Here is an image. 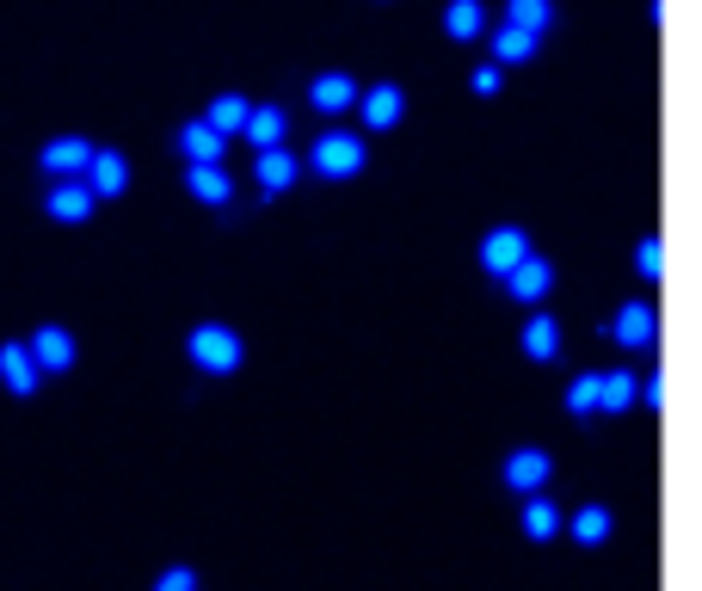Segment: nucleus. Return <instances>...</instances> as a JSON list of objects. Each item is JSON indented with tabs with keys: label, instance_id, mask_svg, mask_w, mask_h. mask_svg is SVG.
<instances>
[{
	"label": "nucleus",
	"instance_id": "4",
	"mask_svg": "<svg viewBox=\"0 0 702 591\" xmlns=\"http://www.w3.org/2000/svg\"><path fill=\"white\" fill-rule=\"evenodd\" d=\"M80 186L93 191V198H124L130 160L118 155V148H93V160H87V172H80Z\"/></svg>",
	"mask_w": 702,
	"mask_h": 591
},
{
	"label": "nucleus",
	"instance_id": "7",
	"mask_svg": "<svg viewBox=\"0 0 702 591\" xmlns=\"http://www.w3.org/2000/svg\"><path fill=\"white\" fill-rule=\"evenodd\" d=\"M25 352H32L37 376H44V370H68V364H75V333H68V327H37L32 339H25Z\"/></svg>",
	"mask_w": 702,
	"mask_h": 591
},
{
	"label": "nucleus",
	"instance_id": "24",
	"mask_svg": "<svg viewBox=\"0 0 702 591\" xmlns=\"http://www.w3.org/2000/svg\"><path fill=\"white\" fill-rule=\"evenodd\" d=\"M548 19H555V7H548V0H505V25H517V32L543 37Z\"/></svg>",
	"mask_w": 702,
	"mask_h": 591
},
{
	"label": "nucleus",
	"instance_id": "11",
	"mask_svg": "<svg viewBox=\"0 0 702 591\" xmlns=\"http://www.w3.org/2000/svg\"><path fill=\"white\" fill-rule=\"evenodd\" d=\"M93 203H99V198L80 186V179H56V191L44 198V210H49L56 222H87V216H93Z\"/></svg>",
	"mask_w": 702,
	"mask_h": 591
},
{
	"label": "nucleus",
	"instance_id": "19",
	"mask_svg": "<svg viewBox=\"0 0 702 591\" xmlns=\"http://www.w3.org/2000/svg\"><path fill=\"white\" fill-rule=\"evenodd\" d=\"M247 111H253V99H241V93H222V99H210V111H203V124L216 130V136H234V130L247 124Z\"/></svg>",
	"mask_w": 702,
	"mask_h": 591
},
{
	"label": "nucleus",
	"instance_id": "17",
	"mask_svg": "<svg viewBox=\"0 0 702 591\" xmlns=\"http://www.w3.org/2000/svg\"><path fill=\"white\" fill-rule=\"evenodd\" d=\"M241 136H247L253 148H283V111L278 105H253L247 124H241Z\"/></svg>",
	"mask_w": 702,
	"mask_h": 591
},
{
	"label": "nucleus",
	"instance_id": "16",
	"mask_svg": "<svg viewBox=\"0 0 702 591\" xmlns=\"http://www.w3.org/2000/svg\"><path fill=\"white\" fill-rule=\"evenodd\" d=\"M309 99H314V111H345V105H358V80L352 75H314Z\"/></svg>",
	"mask_w": 702,
	"mask_h": 591
},
{
	"label": "nucleus",
	"instance_id": "30",
	"mask_svg": "<svg viewBox=\"0 0 702 591\" xmlns=\"http://www.w3.org/2000/svg\"><path fill=\"white\" fill-rule=\"evenodd\" d=\"M475 93H500V68H493V63L475 68Z\"/></svg>",
	"mask_w": 702,
	"mask_h": 591
},
{
	"label": "nucleus",
	"instance_id": "20",
	"mask_svg": "<svg viewBox=\"0 0 702 591\" xmlns=\"http://www.w3.org/2000/svg\"><path fill=\"white\" fill-rule=\"evenodd\" d=\"M635 394H640V382L628 370L598 376V413H623V406H635Z\"/></svg>",
	"mask_w": 702,
	"mask_h": 591
},
{
	"label": "nucleus",
	"instance_id": "3",
	"mask_svg": "<svg viewBox=\"0 0 702 591\" xmlns=\"http://www.w3.org/2000/svg\"><path fill=\"white\" fill-rule=\"evenodd\" d=\"M531 253V234L524 228H512V222H500V228H487V241H481V271H493V278H505L517 259Z\"/></svg>",
	"mask_w": 702,
	"mask_h": 591
},
{
	"label": "nucleus",
	"instance_id": "27",
	"mask_svg": "<svg viewBox=\"0 0 702 591\" xmlns=\"http://www.w3.org/2000/svg\"><path fill=\"white\" fill-rule=\"evenodd\" d=\"M635 271H640V278H659V271H666V247H659V234H654V241H640Z\"/></svg>",
	"mask_w": 702,
	"mask_h": 591
},
{
	"label": "nucleus",
	"instance_id": "5",
	"mask_svg": "<svg viewBox=\"0 0 702 591\" xmlns=\"http://www.w3.org/2000/svg\"><path fill=\"white\" fill-rule=\"evenodd\" d=\"M616 345H628V352H647V345H659V314L647 309V302H623V309H616Z\"/></svg>",
	"mask_w": 702,
	"mask_h": 591
},
{
	"label": "nucleus",
	"instance_id": "23",
	"mask_svg": "<svg viewBox=\"0 0 702 591\" xmlns=\"http://www.w3.org/2000/svg\"><path fill=\"white\" fill-rule=\"evenodd\" d=\"M524 352H531L536 364H548L561 352V321H555V314H536L531 327H524Z\"/></svg>",
	"mask_w": 702,
	"mask_h": 591
},
{
	"label": "nucleus",
	"instance_id": "9",
	"mask_svg": "<svg viewBox=\"0 0 702 591\" xmlns=\"http://www.w3.org/2000/svg\"><path fill=\"white\" fill-rule=\"evenodd\" d=\"M37 160H44V172H56V179H80L87 160H93V142H87V136H56Z\"/></svg>",
	"mask_w": 702,
	"mask_h": 591
},
{
	"label": "nucleus",
	"instance_id": "14",
	"mask_svg": "<svg viewBox=\"0 0 702 591\" xmlns=\"http://www.w3.org/2000/svg\"><path fill=\"white\" fill-rule=\"evenodd\" d=\"M222 142H229V136H216V130L203 124V118L179 130V148H186L191 167H222Z\"/></svg>",
	"mask_w": 702,
	"mask_h": 591
},
{
	"label": "nucleus",
	"instance_id": "28",
	"mask_svg": "<svg viewBox=\"0 0 702 591\" xmlns=\"http://www.w3.org/2000/svg\"><path fill=\"white\" fill-rule=\"evenodd\" d=\"M155 591H198V573H191V567H167V573L155 579Z\"/></svg>",
	"mask_w": 702,
	"mask_h": 591
},
{
	"label": "nucleus",
	"instance_id": "15",
	"mask_svg": "<svg viewBox=\"0 0 702 591\" xmlns=\"http://www.w3.org/2000/svg\"><path fill=\"white\" fill-rule=\"evenodd\" d=\"M524 536H531V543L561 536V512H555V499L548 493H524Z\"/></svg>",
	"mask_w": 702,
	"mask_h": 591
},
{
	"label": "nucleus",
	"instance_id": "6",
	"mask_svg": "<svg viewBox=\"0 0 702 591\" xmlns=\"http://www.w3.org/2000/svg\"><path fill=\"white\" fill-rule=\"evenodd\" d=\"M548 283H555V265L536 259V253H524V259L505 271V290H512V302H543Z\"/></svg>",
	"mask_w": 702,
	"mask_h": 591
},
{
	"label": "nucleus",
	"instance_id": "12",
	"mask_svg": "<svg viewBox=\"0 0 702 591\" xmlns=\"http://www.w3.org/2000/svg\"><path fill=\"white\" fill-rule=\"evenodd\" d=\"M358 105H364V130H394L401 124V87L394 80H382V87H370V93H358Z\"/></svg>",
	"mask_w": 702,
	"mask_h": 591
},
{
	"label": "nucleus",
	"instance_id": "21",
	"mask_svg": "<svg viewBox=\"0 0 702 591\" xmlns=\"http://www.w3.org/2000/svg\"><path fill=\"white\" fill-rule=\"evenodd\" d=\"M186 191L198 203H229L234 198V186H229V172L222 167H186Z\"/></svg>",
	"mask_w": 702,
	"mask_h": 591
},
{
	"label": "nucleus",
	"instance_id": "25",
	"mask_svg": "<svg viewBox=\"0 0 702 591\" xmlns=\"http://www.w3.org/2000/svg\"><path fill=\"white\" fill-rule=\"evenodd\" d=\"M604 536H610V512H604V505H579V517H573V543L598 548Z\"/></svg>",
	"mask_w": 702,
	"mask_h": 591
},
{
	"label": "nucleus",
	"instance_id": "26",
	"mask_svg": "<svg viewBox=\"0 0 702 591\" xmlns=\"http://www.w3.org/2000/svg\"><path fill=\"white\" fill-rule=\"evenodd\" d=\"M567 406H573V413H598V370L567 382Z\"/></svg>",
	"mask_w": 702,
	"mask_h": 591
},
{
	"label": "nucleus",
	"instance_id": "22",
	"mask_svg": "<svg viewBox=\"0 0 702 591\" xmlns=\"http://www.w3.org/2000/svg\"><path fill=\"white\" fill-rule=\"evenodd\" d=\"M487 13H481V0H450L444 7V32L456 37V44H468V37H481Z\"/></svg>",
	"mask_w": 702,
	"mask_h": 591
},
{
	"label": "nucleus",
	"instance_id": "13",
	"mask_svg": "<svg viewBox=\"0 0 702 591\" xmlns=\"http://www.w3.org/2000/svg\"><path fill=\"white\" fill-rule=\"evenodd\" d=\"M253 172H259V186H266L271 198H278V191H290V186H297L302 160L290 155V148H259V167H253Z\"/></svg>",
	"mask_w": 702,
	"mask_h": 591
},
{
	"label": "nucleus",
	"instance_id": "2",
	"mask_svg": "<svg viewBox=\"0 0 702 591\" xmlns=\"http://www.w3.org/2000/svg\"><path fill=\"white\" fill-rule=\"evenodd\" d=\"M314 172H321V179H352V172H364V136L327 130V136L314 142Z\"/></svg>",
	"mask_w": 702,
	"mask_h": 591
},
{
	"label": "nucleus",
	"instance_id": "18",
	"mask_svg": "<svg viewBox=\"0 0 702 591\" xmlns=\"http://www.w3.org/2000/svg\"><path fill=\"white\" fill-rule=\"evenodd\" d=\"M531 56H536L531 32H517V25H500V32H493V68H517V63H531Z\"/></svg>",
	"mask_w": 702,
	"mask_h": 591
},
{
	"label": "nucleus",
	"instance_id": "10",
	"mask_svg": "<svg viewBox=\"0 0 702 591\" xmlns=\"http://www.w3.org/2000/svg\"><path fill=\"white\" fill-rule=\"evenodd\" d=\"M0 382H7V394H19V401L37 394V364H32V352H25L19 339L0 345Z\"/></svg>",
	"mask_w": 702,
	"mask_h": 591
},
{
	"label": "nucleus",
	"instance_id": "8",
	"mask_svg": "<svg viewBox=\"0 0 702 591\" xmlns=\"http://www.w3.org/2000/svg\"><path fill=\"white\" fill-rule=\"evenodd\" d=\"M548 475H555L548 450H512L505 456V487H512V493H543Z\"/></svg>",
	"mask_w": 702,
	"mask_h": 591
},
{
	"label": "nucleus",
	"instance_id": "1",
	"mask_svg": "<svg viewBox=\"0 0 702 591\" xmlns=\"http://www.w3.org/2000/svg\"><path fill=\"white\" fill-rule=\"evenodd\" d=\"M186 352H191V364H198V370H210V376H229V370H241V358H247V345H241V333H234V327H222V321H203V327H191Z\"/></svg>",
	"mask_w": 702,
	"mask_h": 591
},
{
	"label": "nucleus",
	"instance_id": "29",
	"mask_svg": "<svg viewBox=\"0 0 702 591\" xmlns=\"http://www.w3.org/2000/svg\"><path fill=\"white\" fill-rule=\"evenodd\" d=\"M635 401H647V406H654V413H659V406H666V376H647V382H640V394H635Z\"/></svg>",
	"mask_w": 702,
	"mask_h": 591
}]
</instances>
